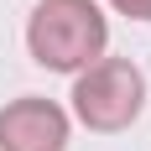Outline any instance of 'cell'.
I'll return each instance as SVG.
<instances>
[{
    "mask_svg": "<svg viewBox=\"0 0 151 151\" xmlns=\"http://www.w3.org/2000/svg\"><path fill=\"white\" fill-rule=\"evenodd\" d=\"M109 21L99 0H37L26 16V52L47 73H83L104 58Z\"/></svg>",
    "mask_w": 151,
    "mask_h": 151,
    "instance_id": "6da1fadb",
    "label": "cell"
},
{
    "mask_svg": "<svg viewBox=\"0 0 151 151\" xmlns=\"http://www.w3.org/2000/svg\"><path fill=\"white\" fill-rule=\"evenodd\" d=\"M73 120L99 130V136H115V130H130L146 109V73H141L130 58H99L89 63L83 73H73Z\"/></svg>",
    "mask_w": 151,
    "mask_h": 151,
    "instance_id": "7a4b0ae2",
    "label": "cell"
},
{
    "mask_svg": "<svg viewBox=\"0 0 151 151\" xmlns=\"http://www.w3.org/2000/svg\"><path fill=\"white\" fill-rule=\"evenodd\" d=\"M68 136H73L68 109L42 94L11 99L0 109V151H68Z\"/></svg>",
    "mask_w": 151,
    "mask_h": 151,
    "instance_id": "3957f363",
    "label": "cell"
},
{
    "mask_svg": "<svg viewBox=\"0 0 151 151\" xmlns=\"http://www.w3.org/2000/svg\"><path fill=\"white\" fill-rule=\"evenodd\" d=\"M120 16H130V21H151V0H109Z\"/></svg>",
    "mask_w": 151,
    "mask_h": 151,
    "instance_id": "277c9868",
    "label": "cell"
}]
</instances>
